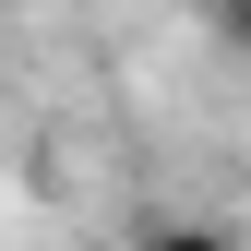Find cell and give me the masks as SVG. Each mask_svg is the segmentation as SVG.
Segmentation results:
<instances>
[{
    "label": "cell",
    "instance_id": "1",
    "mask_svg": "<svg viewBox=\"0 0 251 251\" xmlns=\"http://www.w3.org/2000/svg\"><path fill=\"white\" fill-rule=\"evenodd\" d=\"M144 251H227V239H203V227H155Z\"/></svg>",
    "mask_w": 251,
    "mask_h": 251
}]
</instances>
